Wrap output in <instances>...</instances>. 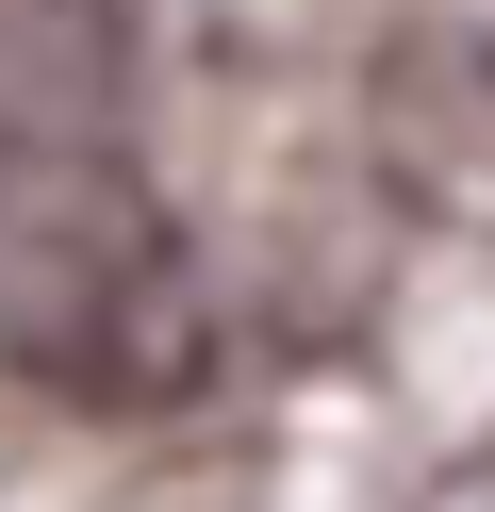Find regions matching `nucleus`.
<instances>
[{
	"label": "nucleus",
	"instance_id": "nucleus-3",
	"mask_svg": "<svg viewBox=\"0 0 495 512\" xmlns=\"http://www.w3.org/2000/svg\"><path fill=\"white\" fill-rule=\"evenodd\" d=\"M116 133H132V17L0 0V149H116Z\"/></svg>",
	"mask_w": 495,
	"mask_h": 512
},
{
	"label": "nucleus",
	"instance_id": "nucleus-1",
	"mask_svg": "<svg viewBox=\"0 0 495 512\" xmlns=\"http://www.w3.org/2000/svg\"><path fill=\"white\" fill-rule=\"evenodd\" d=\"M0 380L50 413L215 397V281L116 149H0Z\"/></svg>",
	"mask_w": 495,
	"mask_h": 512
},
{
	"label": "nucleus",
	"instance_id": "nucleus-2",
	"mask_svg": "<svg viewBox=\"0 0 495 512\" xmlns=\"http://www.w3.org/2000/svg\"><path fill=\"white\" fill-rule=\"evenodd\" d=\"M363 182L413 232L495 248V34L479 17H429L363 67Z\"/></svg>",
	"mask_w": 495,
	"mask_h": 512
},
{
	"label": "nucleus",
	"instance_id": "nucleus-4",
	"mask_svg": "<svg viewBox=\"0 0 495 512\" xmlns=\"http://www.w3.org/2000/svg\"><path fill=\"white\" fill-rule=\"evenodd\" d=\"M429 512H495V430H479V446L446 463V496H429Z\"/></svg>",
	"mask_w": 495,
	"mask_h": 512
}]
</instances>
